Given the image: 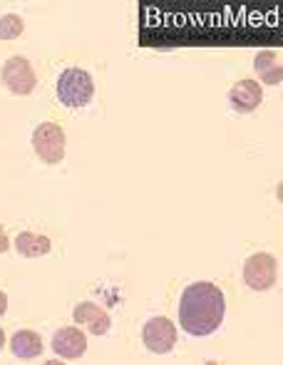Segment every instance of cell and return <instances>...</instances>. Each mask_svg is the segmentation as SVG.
<instances>
[{
    "instance_id": "cell-1",
    "label": "cell",
    "mask_w": 283,
    "mask_h": 365,
    "mask_svg": "<svg viewBox=\"0 0 283 365\" xmlns=\"http://www.w3.org/2000/svg\"><path fill=\"white\" fill-rule=\"evenodd\" d=\"M226 316L224 291L212 281L189 284L179 301V323L189 336H212L221 328Z\"/></svg>"
},
{
    "instance_id": "cell-2",
    "label": "cell",
    "mask_w": 283,
    "mask_h": 365,
    "mask_svg": "<svg viewBox=\"0 0 283 365\" xmlns=\"http://www.w3.org/2000/svg\"><path fill=\"white\" fill-rule=\"evenodd\" d=\"M55 92H58L60 105L70 107V110H80V107L90 105V100L95 97V80L87 70L68 68L58 77Z\"/></svg>"
},
{
    "instance_id": "cell-3",
    "label": "cell",
    "mask_w": 283,
    "mask_h": 365,
    "mask_svg": "<svg viewBox=\"0 0 283 365\" xmlns=\"http://www.w3.org/2000/svg\"><path fill=\"white\" fill-rule=\"evenodd\" d=\"M65 130L58 122H43L33 132V149L45 164H60L65 159Z\"/></svg>"
},
{
    "instance_id": "cell-4",
    "label": "cell",
    "mask_w": 283,
    "mask_h": 365,
    "mask_svg": "<svg viewBox=\"0 0 283 365\" xmlns=\"http://www.w3.org/2000/svg\"><path fill=\"white\" fill-rule=\"evenodd\" d=\"M279 279V261L271 254H251L244 264V284L251 291H269Z\"/></svg>"
},
{
    "instance_id": "cell-5",
    "label": "cell",
    "mask_w": 283,
    "mask_h": 365,
    "mask_svg": "<svg viewBox=\"0 0 283 365\" xmlns=\"http://www.w3.org/2000/svg\"><path fill=\"white\" fill-rule=\"evenodd\" d=\"M0 80L13 95L20 97L30 95L35 90V85H38V75H35L30 60L23 58V55H13V58L5 60L3 70H0Z\"/></svg>"
},
{
    "instance_id": "cell-6",
    "label": "cell",
    "mask_w": 283,
    "mask_h": 365,
    "mask_svg": "<svg viewBox=\"0 0 283 365\" xmlns=\"http://www.w3.org/2000/svg\"><path fill=\"white\" fill-rule=\"evenodd\" d=\"M142 341L149 353L164 356V353L174 351V346H177V326L167 316H154L144 323Z\"/></svg>"
},
{
    "instance_id": "cell-7",
    "label": "cell",
    "mask_w": 283,
    "mask_h": 365,
    "mask_svg": "<svg viewBox=\"0 0 283 365\" xmlns=\"http://www.w3.org/2000/svg\"><path fill=\"white\" fill-rule=\"evenodd\" d=\"M264 102V85L256 80H239L229 90V105L234 112L241 115H251L256 112Z\"/></svg>"
},
{
    "instance_id": "cell-8",
    "label": "cell",
    "mask_w": 283,
    "mask_h": 365,
    "mask_svg": "<svg viewBox=\"0 0 283 365\" xmlns=\"http://www.w3.org/2000/svg\"><path fill=\"white\" fill-rule=\"evenodd\" d=\"M53 351L58 353L65 361H77V358L85 356L87 351V336L75 326L60 328L53 336Z\"/></svg>"
},
{
    "instance_id": "cell-9",
    "label": "cell",
    "mask_w": 283,
    "mask_h": 365,
    "mask_svg": "<svg viewBox=\"0 0 283 365\" xmlns=\"http://www.w3.org/2000/svg\"><path fill=\"white\" fill-rule=\"evenodd\" d=\"M72 318H75V323H82V326H85L92 336H105V333L110 331V326H112L110 313H107L105 308L97 306V303H92V301L77 303L75 311H72Z\"/></svg>"
},
{
    "instance_id": "cell-10",
    "label": "cell",
    "mask_w": 283,
    "mask_h": 365,
    "mask_svg": "<svg viewBox=\"0 0 283 365\" xmlns=\"http://www.w3.org/2000/svg\"><path fill=\"white\" fill-rule=\"evenodd\" d=\"M254 70L264 85L279 87L283 82V58L279 50H261L254 58Z\"/></svg>"
},
{
    "instance_id": "cell-11",
    "label": "cell",
    "mask_w": 283,
    "mask_h": 365,
    "mask_svg": "<svg viewBox=\"0 0 283 365\" xmlns=\"http://www.w3.org/2000/svg\"><path fill=\"white\" fill-rule=\"evenodd\" d=\"M43 338H40V333L30 331V328H23V331H18L13 338H10V351H13L15 358H20V361H33V358H38L40 353H43Z\"/></svg>"
},
{
    "instance_id": "cell-12",
    "label": "cell",
    "mask_w": 283,
    "mask_h": 365,
    "mask_svg": "<svg viewBox=\"0 0 283 365\" xmlns=\"http://www.w3.org/2000/svg\"><path fill=\"white\" fill-rule=\"evenodd\" d=\"M15 249L25 259H38V256L50 254L53 244L45 234H35V231H20L18 239H15Z\"/></svg>"
},
{
    "instance_id": "cell-13",
    "label": "cell",
    "mask_w": 283,
    "mask_h": 365,
    "mask_svg": "<svg viewBox=\"0 0 283 365\" xmlns=\"http://www.w3.org/2000/svg\"><path fill=\"white\" fill-rule=\"evenodd\" d=\"M25 33V20L15 13L0 18V40H18Z\"/></svg>"
},
{
    "instance_id": "cell-14",
    "label": "cell",
    "mask_w": 283,
    "mask_h": 365,
    "mask_svg": "<svg viewBox=\"0 0 283 365\" xmlns=\"http://www.w3.org/2000/svg\"><path fill=\"white\" fill-rule=\"evenodd\" d=\"M10 249V239H8V231H5V226L0 224V254H5V251Z\"/></svg>"
},
{
    "instance_id": "cell-15",
    "label": "cell",
    "mask_w": 283,
    "mask_h": 365,
    "mask_svg": "<svg viewBox=\"0 0 283 365\" xmlns=\"http://www.w3.org/2000/svg\"><path fill=\"white\" fill-rule=\"evenodd\" d=\"M8 311V293L5 291H0V316Z\"/></svg>"
},
{
    "instance_id": "cell-16",
    "label": "cell",
    "mask_w": 283,
    "mask_h": 365,
    "mask_svg": "<svg viewBox=\"0 0 283 365\" xmlns=\"http://www.w3.org/2000/svg\"><path fill=\"white\" fill-rule=\"evenodd\" d=\"M3 348H5V331L0 328V351H3Z\"/></svg>"
}]
</instances>
